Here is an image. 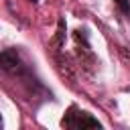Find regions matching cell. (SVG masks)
<instances>
[{"label": "cell", "mask_w": 130, "mask_h": 130, "mask_svg": "<svg viewBox=\"0 0 130 130\" xmlns=\"http://www.w3.org/2000/svg\"><path fill=\"white\" fill-rule=\"evenodd\" d=\"M63 126H67V128H100L102 124L95 120V118H91L89 114H85V112H75V108H71L69 110V114L63 118Z\"/></svg>", "instance_id": "1"}, {"label": "cell", "mask_w": 130, "mask_h": 130, "mask_svg": "<svg viewBox=\"0 0 130 130\" xmlns=\"http://www.w3.org/2000/svg\"><path fill=\"white\" fill-rule=\"evenodd\" d=\"M0 69L6 73H16L20 69V55L16 49H6L0 53Z\"/></svg>", "instance_id": "2"}, {"label": "cell", "mask_w": 130, "mask_h": 130, "mask_svg": "<svg viewBox=\"0 0 130 130\" xmlns=\"http://www.w3.org/2000/svg\"><path fill=\"white\" fill-rule=\"evenodd\" d=\"M114 2L118 4V8H120L126 16H130V2H128V0H114Z\"/></svg>", "instance_id": "3"}, {"label": "cell", "mask_w": 130, "mask_h": 130, "mask_svg": "<svg viewBox=\"0 0 130 130\" xmlns=\"http://www.w3.org/2000/svg\"><path fill=\"white\" fill-rule=\"evenodd\" d=\"M28 2H32V4H35V2H39V0H28Z\"/></svg>", "instance_id": "4"}, {"label": "cell", "mask_w": 130, "mask_h": 130, "mask_svg": "<svg viewBox=\"0 0 130 130\" xmlns=\"http://www.w3.org/2000/svg\"><path fill=\"white\" fill-rule=\"evenodd\" d=\"M0 126H2V116H0Z\"/></svg>", "instance_id": "5"}]
</instances>
